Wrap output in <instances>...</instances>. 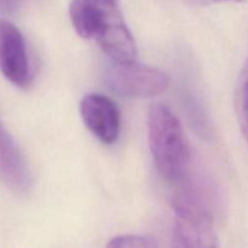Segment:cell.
<instances>
[{
  "mask_svg": "<svg viewBox=\"0 0 248 248\" xmlns=\"http://www.w3.org/2000/svg\"><path fill=\"white\" fill-rule=\"evenodd\" d=\"M148 137L153 161L170 182H182L190 167V150L181 121L167 106L156 103L148 115Z\"/></svg>",
  "mask_w": 248,
  "mask_h": 248,
  "instance_id": "1",
  "label": "cell"
},
{
  "mask_svg": "<svg viewBox=\"0 0 248 248\" xmlns=\"http://www.w3.org/2000/svg\"><path fill=\"white\" fill-rule=\"evenodd\" d=\"M191 6H208V5L217 4L224 1H244V0H186Z\"/></svg>",
  "mask_w": 248,
  "mask_h": 248,
  "instance_id": "12",
  "label": "cell"
},
{
  "mask_svg": "<svg viewBox=\"0 0 248 248\" xmlns=\"http://www.w3.org/2000/svg\"><path fill=\"white\" fill-rule=\"evenodd\" d=\"M0 181L17 194L31 190V177L24 156L0 123Z\"/></svg>",
  "mask_w": 248,
  "mask_h": 248,
  "instance_id": "7",
  "label": "cell"
},
{
  "mask_svg": "<svg viewBox=\"0 0 248 248\" xmlns=\"http://www.w3.org/2000/svg\"><path fill=\"white\" fill-rule=\"evenodd\" d=\"M237 115L240 127L248 142V75H242L237 92Z\"/></svg>",
  "mask_w": 248,
  "mask_h": 248,
  "instance_id": "9",
  "label": "cell"
},
{
  "mask_svg": "<svg viewBox=\"0 0 248 248\" xmlns=\"http://www.w3.org/2000/svg\"><path fill=\"white\" fill-rule=\"evenodd\" d=\"M26 0H0V16H11L16 14Z\"/></svg>",
  "mask_w": 248,
  "mask_h": 248,
  "instance_id": "11",
  "label": "cell"
},
{
  "mask_svg": "<svg viewBox=\"0 0 248 248\" xmlns=\"http://www.w3.org/2000/svg\"><path fill=\"white\" fill-rule=\"evenodd\" d=\"M172 248H219L212 215L195 199L174 202Z\"/></svg>",
  "mask_w": 248,
  "mask_h": 248,
  "instance_id": "2",
  "label": "cell"
},
{
  "mask_svg": "<svg viewBox=\"0 0 248 248\" xmlns=\"http://www.w3.org/2000/svg\"><path fill=\"white\" fill-rule=\"evenodd\" d=\"M114 2L116 0H72L69 15L75 31L84 39L96 38Z\"/></svg>",
  "mask_w": 248,
  "mask_h": 248,
  "instance_id": "8",
  "label": "cell"
},
{
  "mask_svg": "<svg viewBox=\"0 0 248 248\" xmlns=\"http://www.w3.org/2000/svg\"><path fill=\"white\" fill-rule=\"evenodd\" d=\"M106 248H155V244L142 235H121L111 239Z\"/></svg>",
  "mask_w": 248,
  "mask_h": 248,
  "instance_id": "10",
  "label": "cell"
},
{
  "mask_svg": "<svg viewBox=\"0 0 248 248\" xmlns=\"http://www.w3.org/2000/svg\"><path fill=\"white\" fill-rule=\"evenodd\" d=\"M0 72L21 89L28 87L33 80L24 36L6 18L0 19Z\"/></svg>",
  "mask_w": 248,
  "mask_h": 248,
  "instance_id": "4",
  "label": "cell"
},
{
  "mask_svg": "<svg viewBox=\"0 0 248 248\" xmlns=\"http://www.w3.org/2000/svg\"><path fill=\"white\" fill-rule=\"evenodd\" d=\"M110 91L125 97H153L166 91L170 78L159 68L137 62L115 63L106 74Z\"/></svg>",
  "mask_w": 248,
  "mask_h": 248,
  "instance_id": "3",
  "label": "cell"
},
{
  "mask_svg": "<svg viewBox=\"0 0 248 248\" xmlns=\"http://www.w3.org/2000/svg\"><path fill=\"white\" fill-rule=\"evenodd\" d=\"M80 113L86 127L106 144L118 140L120 132V111L109 97L99 93L87 94L80 104Z\"/></svg>",
  "mask_w": 248,
  "mask_h": 248,
  "instance_id": "5",
  "label": "cell"
},
{
  "mask_svg": "<svg viewBox=\"0 0 248 248\" xmlns=\"http://www.w3.org/2000/svg\"><path fill=\"white\" fill-rule=\"evenodd\" d=\"M94 39L102 50L115 63H127L135 61V39L128 31L116 2L109 6L103 24Z\"/></svg>",
  "mask_w": 248,
  "mask_h": 248,
  "instance_id": "6",
  "label": "cell"
}]
</instances>
